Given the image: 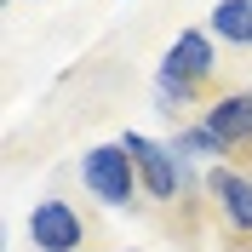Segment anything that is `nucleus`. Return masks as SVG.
<instances>
[{
  "instance_id": "2",
  "label": "nucleus",
  "mask_w": 252,
  "mask_h": 252,
  "mask_svg": "<svg viewBox=\"0 0 252 252\" xmlns=\"http://www.w3.org/2000/svg\"><path fill=\"white\" fill-rule=\"evenodd\" d=\"M29 241L34 252H109V223L97 218L92 206H75L63 201V195H46V201H34L29 212Z\"/></svg>"
},
{
  "instance_id": "1",
  "label": "nucleus",
  "mask_w": 252,
  "mask_h": 252,
  "mask_svg": "<svg viewBox=\"0 0 252 252\" xmlns=\"http://www.w3.org/2000/svg\"><path fill=\"white\" fill-rule=\"evenodd\" d=\"M229 86H241V80L229 75L218 40L206 29H178L166 58L155 63V109H160V121H172V126L206 115V103L223 97Z\"/></svg>"
},
{
  "instance_id": "4",
  "label": "nucleus",
  "mask_w": 252,
  "mask_h": 252,
  "mask_svg": "<svg viewBox=\"0 0 252 252\" xmlns=\"http://www.w3.org/2000/svg\"><path fill=\"white\" fill-rule=\"evenodd\" d=\"M206 212H212V252H252V172L212 166Z\"/></svg>"
},
{
  "instance_id": "7",
  "label": "nucleus",
  "mask_w": 252,
  "mask_h": 252,
  "mask_svg": "<svg viewBox=\"0 0 252 252\" xmlns=\"http://www.w3.org/2000/svg\"><path fill=\"white\" fill-rule=\"evenodd\" d=\"M109 252H143V247H109Z\"/></svg>"
},
{
  "instance_id": "5",
  "label": "nucleus",
  "mask_w": 252,
  "mask_h": 252,
  "mask_svg": "<svg viewBox=\"0 0 252 252\" xmlns=\"http://www.w3.org/2000/svg\"><path fill=\"white\" fill-rule=\"evenodd\" d=\"M201 121L212 126L218 143L229 149V166L252 172V80H241V86H229L223 97H212Z\"/></svg>"
},
{
  "instance_id": "3",
  "label": "nucleus",
  "mask_w": 252,
  "mask_h": 252,
  "mask_svg": "<svg viewBox=\"0 0 252 252\" xmlns=\"http://www.w3.org/2000/svg\"><path fill=\"white\" fill-rule=\"evenodd\" d=\"M80 184L92 195L103 212H126V218H143V184H138V166L126 155V143H92L86 155H80Z\"/></svg>"
},
{
  "instance_id": "6",
  "label": "nucleus",
  "mask_w": 252,
  "mask_h": 252,
  "mask_svg": "<svg viewBox=\"0 0 252 252\" xmlns=\"http://www.w3.org/2000/svg\"><path fill=\"white\" fill-rule=\"evenodd\" d=\"M206 34H212L223 52L252 58V0H218V6L206 12Z\"/></svg>"
}]
</instances>
